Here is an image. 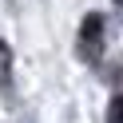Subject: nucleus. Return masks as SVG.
<instances>
[{
  "mask_svg": "<svg viewBox=\"0 0 123 123\" xmlns=\"http://www.w3.org/2000/svg\"><path fill=\"white\" fill-rule=\"evenodd\" d=\"M107 123H123V95H111V103H107Z\"/></svg>",
  "mask_w": 123,
  "mask_h": 123,
  "instance_id": "nucleus-3",
  "label": "nucleus"
},
{
  "mask_svg": "<svg viewBox=\"0 0 123 123\" xmlns=\"http://www.w3.org/2000/svg\"><path fill=\"white\" fill-rule=\"evenodd\" d=\"M115 4H123V0H115Z\"/></svg>",
  "mask_w": 123,
  "mask_h": 123,
  "instance_id": "nucleus-4",
  "label": "nucleus"
},
{
  "mask_svg": "<svg viewBox=\"0 0 123 123\" xmlns=\"http://www.w3.org/2000/svg\"><path fill=\"white\" fill-rule=\"evenodd\" d=\"M0 91H12V48L0 40Z\"/></svg>",
  "mask_w": 123,
  "mask_h": 123,
  "instance_id": "nucleus-2",
  "label": "nucleus"
},
{
  "mask_svg": "<svg viewBox=\"0 0 123 123\" xmlns=\"http://www.w3.org/2000/svg\"><path fill=\"white\" fill-rule=\"evenodd\" d=\"M80 56L87 64H99V56H103V16L99 12H87L80 24Z\"/></svg>",
  "mask_w": 123,
  "mask_h": 123,
  "instance_id": "nucleus-1",
  "label": "nucleus"
}]
</instances>
